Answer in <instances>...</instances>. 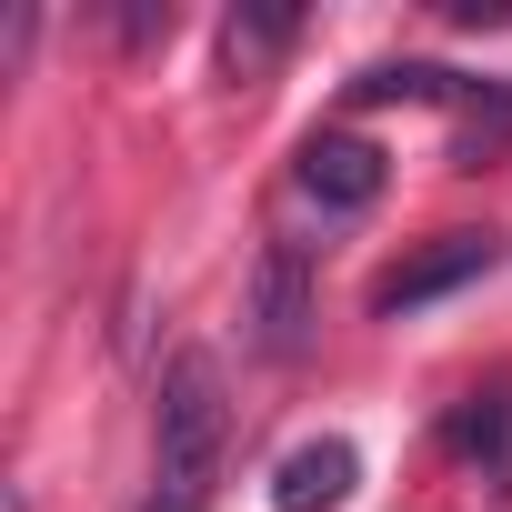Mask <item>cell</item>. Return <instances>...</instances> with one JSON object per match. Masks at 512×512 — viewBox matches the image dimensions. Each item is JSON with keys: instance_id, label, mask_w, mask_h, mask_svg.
Returning <instances> with one entry per match:
<instances>
[{"instance_id": "cell-1", "label": "cell", "mask_w": 512, "mask_h": 512, "mask_svg": "<svg viewBox=\"0 0 512 512\" xmlns=\"http://www.w3.org/2000/svg\"><path fill=\"white\" fill-rule=\"evenodd\" d=\"M221 442H231L221 362H211V352H181V362L161 372V402H151V482H141L131 512H211Z\"/></svg>"}, {"instance_id": "cell-2", "label": "cell", "mask_w": 512, "mask_h": 512, "mask_svg": "<svg viewBox=\"0 0 512 512\" xmlns=\"http://www.w3.org/2000/svg\"><path fill=\"white\" fill-rule=\"evenodd\" d=\"M492 262H502V231H432L422 251H402V262L372 282V312H392V322H402V312H432L442 292L482 282Z\"/></svg>"}, {"instance_id": "cell-3", "label": "cell", "mask_w": 512, "mask_h": 512, "mask_svg": "<svg viewBox=\"0 0 512 512\" xmlns=\"http://www.w3.org/2000/svg\"><path fill=\"white\" fill-rule=\"evenodd\" d=\"M292 181H302L332 221H352V211H372V201H382L392 161H382L362 131H312V141H302V161H292Z\"/></svg>"}, {"instance_id": "cell-4", "label": "cell", "mask_w": 512, "mask_h": 512, "mask_svg": "<svg viewBox=\"0 0 512 512\" xmlns=\"http://www.w3.org/2000/svg\"><path fill=\"white\" fill-rule=\"evenodd\" d=\"M251 342H262L272 362H292L312 342V262H302L292 241L262 251V282H251Z\"/></svg>"}, {"instance_id": "cell-5", "label": "cell", "mask_w": 512, "mask_h": 512, "mask_svg": "<svg viewBox=\"0 0 512 512\" xmlns=\"http://www.w3.org/2000/svg\"><path fill=\"white\" fill-rule=\"evenodd\" d=\"M352 482H362V452H352L342 432L292 442V452L272 462V512H342V502H352Z\"/></svg>"}, {"instance_id": "cell-6", "label": "cell", "mask_w": 512, "mask_h": 512, "mask_svg": "<svg viewBox=\"0 0 512 512\" xmlns=\"http://www.w3.org/2000/svg\"><path fill=\"white\" fill-rule=\"evenodd\" d=\"M452 452H462V462L512 472V392H472V402L452 412Z\"/></svg>"}, {"instance_id": "cell-7", "label": "cell", "mask_w": 512, "mask_h": 512, "mask_svg": "<svg viewBox=\"0 0 512 512\" xmlns=\"http://www.w3.org/2000/svg\"><path fill=\"white\" fill-rule=\"evenodd\" d=\"M292 31H302L292 11H231V21H221V61H231V71L251 81V71H262V61H272V51L292 41Z\"/></svg>"}, {"instance_id": "cell-8", "label": "cell", "mask_w": 512, "mask_h": 512, "mask_svg": "<svg viewBox=\"0 0 512 512\" xmlns=\"http://www.w3.org/2000/svg\"><path fill=\"white\" fill-rule=\"evenodd\" d=\"M442 91H452V71H422V61H382L352 81V101H442Z\"/></svg>"}]
</instances>
